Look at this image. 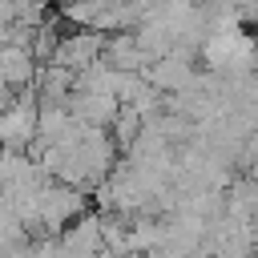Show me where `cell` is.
Returning <instances> with one entry per match:
<instances>
[{"label": "cell", "instance_id": "3957f363", "mask_svg": "<svg viewBox=\"0 0 258 258\" xmlns=\"http://www.w3.org/2000/svg\"><path fill=\"white\" fill-rule=\"evenodd\" d=\"M32 77H36V60H32V52H28L24 44L4 40V44H0V81L16 93V89H28Z\"/></svg>", "mask_w": 258, "mask_h": 258}, {"label": "cell", "instance_id": "7a4b0ae2", "mask_svg": "<svg viewBox=\"0 0 258 258\" xmlns=\"http://www.w3.org/2000/svg\"><path fill=\"white\" fill-rule=\"evenodd\" d=\"M194 56H185V52H165V56H157V60H149L145 69H141V77L157 89V93H177V89H185L189 81H194Z\"/></svg>", "mask_w": 258, "mask_h": 258}, {"label": "cell", "instance_id": "6da1fadb", "mask_svg": "<svg viewBox=\"0 0 258 258\" xmlns=\"http://www.w3.org/2000/svg\"><path fill=\"white\" fill-rule=\"evenodd\" d=\"M101 44H105V32H93V28H77V32H60L52 56L44 64H60L69 73H81L89 69L97 56H101Z\"/></svg>", "mask_w": 258, "mask_h": 258}]
</instances>
